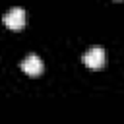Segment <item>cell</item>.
<instances>
[{
  "mask_svg": "<svg viewBox=\"0 0 124 124\" xmlns=\"http://www.w3.org/2000/svg\"><path fill=\"white\" fill-rule=\"evenodd\" d=\"M2 19H4V25H6V27L17 31V29H21V27L25 25V10H23V8H12L10 12L4 14Z\"/></svg>",
  "mask_w": 124,
  "mask_h": 124,
  "instance_id": "1",
  "label": "cell"
},
{
  "mask_svg": "<svg viewBox=\"0 0 124 124\" xmlns=\"http://www.w3.org/2000/svg\"><path fill=\"white\" fill-rule=\"evenodd\" d=\"M83 64L87 68H93V70H99L103 64H105V50L101 46H93L89 48L85 54H83Z\"/></svg>",
  "mask_w": 124,
  "mask_h": 124,
  "instance_id": "2",
  "label": "cell"
},
{
  "mask_svg": "<svg viewBox=\"0 0 124 124\" xmlns=\"http://www.w3.org/2000/svg\"><path fill=\"white\" fill-rule=\"evenodd\" d=\"M21 70L27 74V76H39V74H43V70H45V66H43V62H41V58L37 56V54H29V56H25L23 60H21Z\"/></svg>",
  "mask_w": 124,
  "mask_h": 124,
  "instance_id": "3",
  "label": "cell"
}]
</instances>
